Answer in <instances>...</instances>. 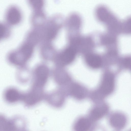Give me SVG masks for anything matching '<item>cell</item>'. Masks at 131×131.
I'll list each match as a JSON object with an SVG mask.
<instances>
[{
  "instance_id": "1",
  "label": "cell",
  "mask_w": 131,
  "mask_h": 131,
  "mask_svg": "<svg viewBox=\"0 0 131 131\" xmlns=\"http://www.w3.org/2000/svg\"><path fill=\"white\" fill-rule=\"evenodd\" d=\"M114 83L113 75L110 73L106 74L99 89L93 93L92 98L95 100H99L111 94L114 89Z\"/></svg>"
},
{
  "instance_id": "2",
  "label": "cell",
  "mask_w": 131,
  "mask_h": 131,
  "mask_svg": "<svg viewBox=\"0 0 131 131\" xmlns=\"http://www.w3.org/2000/svg\"><path fill=\"white\" fill-rule=\"evenodd\" d=\"M67 96L64 89H58L45 94L44 100L51 106L55 108H60L63 106Z\"/></svg>"
},
{
  "instance_id": "3",
  "label": "cell",
  "mask_w": 131,
  "mask_h": 131,
  "mask_svg": "<svg viewBox=\"0 0 131 131\" xmlns=\"http://www.w3.org/2000/svg\"><path fill=\"white\" fill-rule=\"evenodd\" d=\"M45 94L43 89L31 86L28 92L22 94L21 100L27 106H33L44 99Z\"/></svg>"
},
{
  "instance_id": "4",
  "label": "cell",
  "mask_w": 131,
  "mask_h": 131,
  "mask_svg": "<svg viewBox=\"0 0 131 131\" xmlns=\"http://www.w3.org/2000/svg\"><path fill=\"white\" fill-rule=\"evenodd\" d=\"M95 14L99 21L108 25H115L118 22L117 17L104 5H100L96 7Z\"/></svg>"
},
{
  "instance_id": "5",
  "label": "cell",
  "mask_w": 131,
  "mask_h": 131,
  "mask_svg": "<svg viewBox=\"0 0 131 131\" xmlns=\"http://www.w3.org/2000/svg\"><path fill=\"white\" fill-rule=\"evenodd\" d=\"M63 88L67 96H70L77 100L83 99L87 94L85 89L78 83L71 82Z\"/></svg>"
},
{
  "instance_id": "6",
  "label": "cell",
  "mask_w": 131,
  "mask_h": 131,
  "mask_svg": "<svg viewBox=\"0 0 131 131\" xmlns=\"http://www.w3.org/2000/svg\"><path fill=\"white\" fill-rule=\"evenodd\" d=\"M49 72L45 67L41 66L35 71L32 86L43 89L47 82Z\"/></svg>"
},
{
  "instance_id": "7",
  "label": "cell",
  "mask_w": 131,
  "mask_h": 131,
  "mask_svg": "<svg viewBox=\"0 0 131 131\" xmlns=\"http://www.w3.org/2000/svg\"><path fill=\"white\" fill-rule=\"evenodd\" d=\"M6 20L9 24L15 25L18 24L22 19V14L20 9L17 6L12 5L7 9L5 15Z\"/></svg>"
},
{
  "instance_id": "8",
  "label": "cell",
  "mask_w": 131,
  "mask_h": 131,
  "mask_svg": "<svg viewBox=\"0 0 131 131\" xmlns=\"http://www.w3.org/2000/svg\"><path fill=\"white\" fill-rule=\"evenodd\" d=\"M126 122V119L125 116L119 113L113 114L110 119L111 125L113 127L117 129H121L124 127Z\"/></svg>"
},
{
  "instance_id": "9",
  "label": "cell",
  "mask_w": 131,
  "mask_h": 131,
  "mask_svg": "<svg viewBox=\"0 0 131 131\" xmlns=\"http://www.w3.org/2000/svg\"><path fill=\"white\" fill-rule=\"evenodd\" d=\"M75 55V49L72 47H69L65 50L61 54L60 60L63 63L69 64L74 60Z\"/></svg>"
},
{
  "instance_id": "10",
  "label": "cell",
  "mask_w": 131,
  "mask_h": 131,
  "mask_svg": "<svg viewBox=\"0 0 131 131\" xmlns=\"http://www.w3.org/2000/svg\"><path fill=\"white\" fill-rule=\"evenodd\" d=\"M22 94L18 90L14 88L8 89L6 92L5 97L6 100L10 103L15 102L21 100Z\"/></svg>"
},
{
  "instance_id": "11",
  "label": "cell",
  "mask_w": 131,
  "mask_h": 131,
  "mask_svg": "<svg viewBox=\"0 0 131 131\" xmlns=\"http://www.w3.org/2000/svg\"><path fill=\"white\" fill-rule=\"evenodd\" d=\"M108 110V107L106 105L96 107L91 111L90 114V117L93 120H98L103 116Z\"/></svg>"
},
{
  "instance_id": "12",
  "label": "cell",
  "mask_w": 131,
  "mask_h": 131,
  "mask_svg": "<svg viewBox=\"0 0 131 131\" xmlns=\"http://www.w3.org/2000/svg\"><path fill=\"white\" fill-rule=\"evenodd\" d=\"M90 123L88 119L84 118H80L74 123L73 129L77 131H85L88 130L90 127Z\"/></svg>"
},
{
  "instance_id": "13",
  "label": "cell",
  "mask_w": 131,
  "mask_h": 131,
  "mask_svg": "<svg viewBox=\"0 0 131 131\" xmlns=\"http://www.w3.org/2000/svg\"><path fill=\"white\" fill-rule=\"evenodd\" d=\"M86 62L89 67L93 68H99L101 64L100 58L98 56L94 54L87 56L86 58Z\"/></svg>"
},
{
  "instance_id": "14",
  "label": "cell",
  "mask_w": 131,
  "mask_h": 131,
  "mask_svg": "<svg viewBox=\"0 0 131 131\" xmlns=\"http://www.w3.org/2000/svg\"><path fill=\"white\" fill-rule=\"evenodd\" d=\"M46 16L43 10L33 11L31 16V21L35 24H39L44 21Z\"/></svg>"
},
{
  "instance_id": "15",
  "label": "cell",
  "mask_w": 131,
  "mask_h": 131,
  "mask_svg": "<svg viewBox=\"0 0 131 131\" xmlns=\"http://www.w3.org/2000/svg\"><path fill=\"white\" fill-rule=\"evenodd\" d=\"M18 51L25 62L31 56L32 51V48L30 45L26 44L24 45Z\"/></svg>"
},
{
  "instance_id": "16",
  "label": "cell",
  "mask_w": 131,
  "mask_h": 131,
  "mask_svg": "<svg viewBox=\"0 0 131 131\" xmlns=\"http://www.w3.org/2000/svg\"><path fill=\"white\" fill-rule=\"evenodd\" d=\"M28 3L33 11L43 10L45 0H27Z\"/></svg>"
},
{
  "instance_id": "17",
  "label": "cell",
  "mask_w": 131,
  "mask_h": 131,
  "mask_svg": "<svg viewBox=\"0 0 131 131\" xmlns=\"http://www.w3.org/2000/svg\"><path fill=\"white\" fill-rule=\"evenodd\" d=\"M15 128L13 123L0 116V130H11Z\"/></svg>"
},
{
  "instance_id": "18",
  "label": "cell",
  "mask_w": 131,
  "mask_h": 131,
  "mask_svg": "<svg viewBox=\"0 0 131 131\" xmlns=\"http://www.w3.org/2000/svg\"><path fill=\"white\" fill-rule=\"evenodd\" d=\"M5 27L3 24L0 23V39L3 37L5 31Z\"/></svg>"
},
{
  "instance_id": "19",
  "label": "cell",
  "mask_w": 131,
  "mask_h": 131,
  "mask_svg": "<svg viewBox=\"0 0 131 131\" xmlns=\"http://www.w3.org/2000/svg\"><path fill=\"white\" fill-rule=\"evenodd\" d=\"M125 64L127 65V66H129V64L130 63V60L129 59H127L125 61Z\"/></svg>"
}]
</instances>
